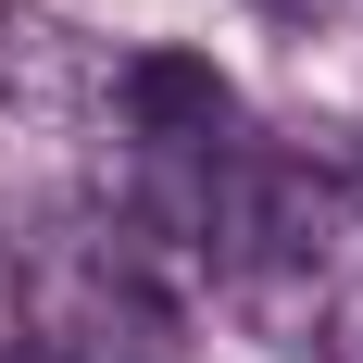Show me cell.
<instances>
[{
	"instance_id": "7a4b0ae2",
	"label": "cell",
	"mask_w": 363,
	"mask_h": 363,
	"mask_svg": "<svg viewBox=\"0 0 363 363\" xmlns=\"http://www.w3.org/2000/svg\"><path fill=\"white\" fill-rule=\"evenodd\" d=\"M0 363H75V351H13V338H0Z\"/></svg>"
},
{
	"instance_id": "6da1fadb",
	"label": "cell",
	"mask_w": 363,
	"mask_h": 363,
	"mask_svg": "<svg viewBox=\"0 0 363 363\" xmlns=\"http://www.w3.org/2000/svg\"><path fill=\"white\" fill-rule=\"evenodd\" d=\"M88 101H113V63H101V50H88L75 26H50V13H0V113L75 125Z\"/></svg>"
}]
</instances>
